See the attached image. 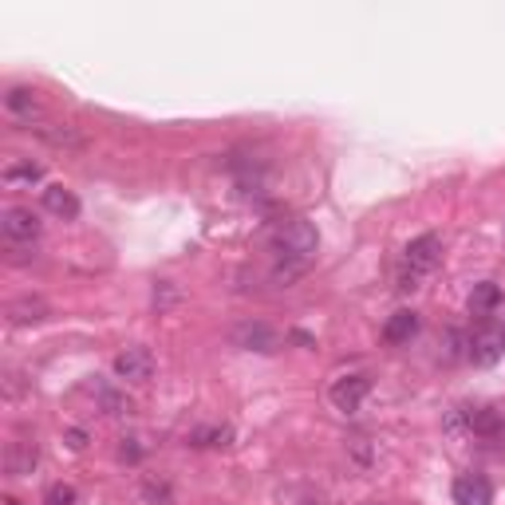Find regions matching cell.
Wrapping results in <instances>:
<instances>
[{"label": "cell", "instance_id": "cell-14", "mask_svg": "<svg viewBox=\"0 0 505 505\" xmlns=\"http://www.w3.org/2000/svg\"><path fill=\"white\" fill-rule=\"evenodd\" d=\"M47 316V304L40 296H20V300H12L8 304V320L12 324H40Z\"/></svg>", "mask_w": 505, "mask_h": 505}, {"label": "cell", "instance_id": "cell-20", "mask_svg": "<svg viewBox=\"0 0 505 505\" xmlns=\"http://www.w3.org/2000/svg\"><path fill=\"white\" fill-rule=\"evenodd\" d=\"M442 356H447V364H450V359H462L466 356V335L462 332H447V352H442Z\"/></svg>", "mask_w": 505, "mask_h": 505}, {"label": "cell", "instance_id": "cell-19", "mask_svg": "<svg viewBox=\"0 0 505 505\" xmlns=\"http://www.w3.org/2000/svg\"><path fill=\"white\" fill-rule=\"evenodd\" d=\"M142 494H147L154 505H170V482H162V478L154 482V478H150V482L142 486Z\"/></svg>", "mask_w": 505, "mask_h": 505}, {"label": "cell", "instance_id": "cell-22", "mask_svg": "<svg viewBox=\"0 0 505 505\" xmlns=\"http://www.w3.org/2000/svg\"><path fill=\"white\" fill-rule=\"evenodd\" d=\"M67 442H71V450H83L88 447V435L83 430H67Z\"/></svg>", "mask_w": 505, "mask_h": 505}, {"label": "cell", "instance_id": "cell-18", "mask_svg": "<svg viewBox=\"0 0 505 505\" xmlns=\"http://www.w3.org/2000/svg\"><path fill=\"white\" fill-rule=\"evenodd\" d=\"M76 486H67V482H56V486H47V494H44V505H76Z\"/></svg>", "mask_w": 505, "mask_h": 505}, {"label": "cell", "instance_id": "cell-15", "mask_svg": "<svg viewBox=\"0 0 505 505\" xmlns=\"http://www.w3.org/2000/svg\"><path fill=\"white\" fill-rule=\"evenodd\" d=\"M501 304V288L494 281H482L474 288V296H470V312L474 316H486V312H494Z\"/></svg>", "mask_w": 505, "mask_h": 505}, {"label": "cell", "instance_id": "cell-10", "mask_svg": "<svg viewBox=\"0 0 505 505\" xmlns=\"http://www.w3.org/2000/svg\"><path fill=\"white\" fill-rule=\"evenodd\" d=\"M418 335V312L411 308H399V312H391L387 324H383V340L395 344V347H403V344H411Z\"/></svg>", "mask_w": 505, "mask_h": 505}, {"label": "cell", "instance_id": "cell-13", "mask_svg": "<svg viewBox=\"0 0 505 505\" xmlns=\"http://www.w3.org/2000/svg\"><path fill=\"white\" fill-rule=\"evenodd\" d=\"M5 107H8V115L24 119V123H32V119L40 115V99H36L32 88H12V91L5 95Z\"/></svg>", "mask_w": 505, "mask_h": 505}, {"label": "cell", "instance_id": "cell-4", "mask_svg": "<svg viewBox=\"0 0 505 505\" xmlns=\"http://www.w3.org/2000/svg\"><path fill=\"white\" fill-rule=\"evenodd\" d=\"M505 356V332L498 324H482L474 335H466V359L474 367H494Z\"/></svg>", "mask_w": 505, "mask_h": 505}, {"label": "cell", "instance_id": "cell-7", "mask_svg": "<svg viewBox=\"0 0 505 505\" xmlns=\"http://www.w3.org/2000/svg\"><path fill=\"white\" fill-rule=\"evenodd\" d=\"M450 498L454 505H494V486L482 474H462V478H454Z\"/></svg>", "mask_w": 505, "mask_h": 505}, {"label": "cell", "instance_id": "cell-1", "mask_svg": "<svg viewBox=\"0 0 505 505\" xmlns=\"http://www.w3.org/2000/svg\"><path fill=\"white\" fill-rule=\"evenodd\" d=\"M269 249H273V276L276 281H296V276H304L308 273V264L316 261V252H320V233H316V225L304 222V218H288L281 222L273 230L269 237Z\"/></svg>", "mask_w": 505, "mask_h": 505}, {"label": "cell", "instance_id": "cell-9", "mask_svg": "<svg viewBox=\"0 0 505 505\" xmlns=\"http://www.w3.org/2000/svg\"><path fill=\"white\" fill-rule=\"evenodd\" d=\"M233 344L245 347V352H276L281 335H276L269 324H242V328L233 332Z\"/></svg>", "mask_w": 505, "mask_h": 505}, {"label": "cell", "instance_id": "cell-5", "mask_svg": "<svg viewBox=\"0 0 505 505\" xmlns=\"http://www.w3.org/2000/svg\"><path fill=\"white\" fill-rule=\"evenodd\" d=\"M115 376L123 383H147L154 376V352L150 347H123L115 356Z\"/></svg>", "mask_w": 505, "mask_h": 505}, {"label": "cell", "instance_id": "cell-24", "mask_svg": "<svg viewBox=\"0 0 505 505\" xmlns=\"http://www.w3.org/2000/svg\"><path fill=\"white\" fill-rule=\"evenodd\" d=\"M300 505H320V501H312V498H308V501H300Z\"/></svg>", "mask_w": 505, "mask_h": 505}, {"label": "cell", "instance_id": "cell-2", "mask_svg": "<svg viewBox=\"0 0 505 505\" xmlns=\"http://www.w3.org/2000/svg\"><path fill=\"white\" fill-rule=\"evenodd\" d=\"M442 264V237L438 233H423L403 249V264H399V293H415L423 288V281Z\"/></svg>", "mask_w": 505, "mask_h": 505}, {"label": "cell", "instance_id": "cell-6", "mask_svg": "<svg viewBox=\"0 0 505 505\" xmlns=\"http://www.w3.org/2000/svg\"><path fill=\"white\" fill-rule=\"evenodd\" d=\"M367 391H371L367 376H344V379L332 383V407H335V411H344V415H356L359 403L367 399Z\"/></svg>", "mask_w": 505, "mask_h": 505}, {"label": "cell", "instance_id": "cell-16", "mask_svg": "<svg viewBox=\"0 0 505 505\" xmlns=\"http://www.w3.org/2000/svg\"><path fill=\"white\" fill-rule=\"evenodd\" d=\"M5 186H32V182H44V170L36 162H12L5 166Z\"/></svg>", "mask_w": 505, "mask_h": 505}, {"label": "cell", "instance_id": "cell-17", "mask_svg": "<svg viewBox=\"0 0 505 505\" xmlns=\"http://www.w3.org/2000/svg\"><path fill=\"white\" fill-rule=\"evenodd\" d=\"M233 427H201L190 435V447H230Z\"/></svg>", "mask_w": 505, "mask_h": 505}, {"label": "cell", "instance_id": "cell-23", "mask_svg": "<svg viewBox=\"0 0 505 505\" xmlns=\"http://www.w3.org/2000/svg\"><path fill=\"white\" fill-rule=\"evenodd\" d=\"M5 505H24V501L20 498H5Z\"/></svg>", "mask_w": 505, "mask_h": 505}, {"label": "cell", "instance_id": "cell-3", "mask_svg": "<svg viewBox=\"0 0 505 505\" xmlns=\"http://www.w3.org/2000/svg\"><path fill=\"white\" fill-rule=\"evenodd\" d=\"M0 233L12 249H24V245H36L44 233V222L32 213V206H8L0 213Z\"/></svg>", "mask_w": 505, "mask_h": 505}, {"label": "cell", "instance_id": "cell-8", "mask_svg": "<svg viewBox=\"0 0 505 505\" xmlns=\"http://www.w3.org/2000/svg\"><path fill=\"white\" fill-rule=\"evenodd\" d=\"M36 462H40V447H36L32 438H12L8 450H5V470L12 478H24L36 470Z\"/></svg>", "mask_w": 505, "mask_h": 505}, {"label": "cell", "instance_id": "cell-12", "mask_svg": "<svg viewBox=\"0 0 505 505\" xmlns=\"http://www.w3.org/2000/svg\"><path fill=\"white\" fill-rule=\"evenodd\" d=\"M466 430L482 435V438H494V435H501V415L494 407H474V411H466Z\"/></svg>", "mask_w": 505, "mask_h": 505}, {"label": "cell", "instance_id": "cell-21", "mask_svg": "<svg viewBox=\"0 0 505 505\" xmlns=\"http://www.w3.org/2000/svg\"><path fill=\"white\" fill-rule=\"evenodd\" d=\"M174 300H178V293H174V288H170V281H162L159 288H154V304H159V308H166V304H174Z\"/></svg>", "mask_w": 505, "mask_h": 505}, {"label": "cell", "instance_id": "cell-11", "mask_svg": "<svg viewBox=\"0 0 505 505\" xmlns=\"http://www.w3.org/2000/svg\"><path fill=\"white\" fill-rule=\"evenodd\" d=\"M44 210L47 213H56V218H64V222H71V218H79V198L71 194L67 186H59V182H52V186H44Z\"/></svg>", "mask_w": 505, "mask_h": 505}]
</instances>
